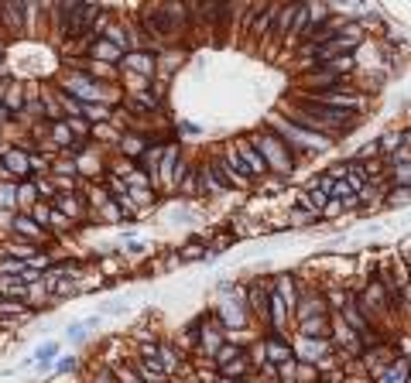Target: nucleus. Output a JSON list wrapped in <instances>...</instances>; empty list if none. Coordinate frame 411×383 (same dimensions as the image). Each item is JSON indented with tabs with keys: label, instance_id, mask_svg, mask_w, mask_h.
Masks as SVG:
<instances>
[{
	"label": "nucleus",
	"instance_id": "f3484780",
	"mask_svg": "<svg viewBox=\"0 0 411 383\" xmlns=\"http://www.w3.org/2000/svg\"><path fill=\"white\" fill-rule=\"evenodd\" d=\"M329 195H336V202H346V199L353 195V188H350L346 181H336V185H332V192H329Z\"/></svg>",
	"mask_w": 411,
	"mask_h": 383
},
{
	"label": "nucleus",
	"instance_id": "9d476101",
	"mask_svg": "<svg viewBox=\"0 0 411 383\" xmlns=\"http://www.w3.org/2000/svg\"><path fill=\"white\" fill-rule=\"evenodd\" d=\"M257 147H264V151H267V158H274V161L285 158V147L278 144V137H264V140H257Z\"/></svg>",
	"mask_w": 411,
	"mask_h": 383
},
{
	"label": "nucleus",
	"instance_id": "412c9836",
	"mask_svg": "<svg viewBox=\"0 0 411 383\" xmlns=\"http://www.w3.org/2000/svg\"><path fill=\"white\" fill-rule=\"evenodd\" d=\"M14 226H17L21 233H28V236H41V233H38V229H34V226H31V219H17V223H14Z\"/></svg>",
	"mask_w": 411,
	"mask_h": 383
},
{
	"label": "nucleus",
	"instance_id": "ddd939ff",
	"mask_svg": "<svg viewBox=\"0 0 411 383\" xmlns=\"http://www.w3.org/2000/svg\"><path fill=\"white\" fill-rule=\"evenodd\" d=\"M4 164H7V168H11L14 175H28V164H31V161H24V154H14V151H11Z\"/></svg>",
	"mask_w": 411,
	"mask_h": 383
},
{
	"label": "nucleus",
	"instance_id": "b1692460",
	"mask_svg": "<svg viewBox=\"0 0 411 383\" xmlns=\"http://www.w3.org/2000/svg\"><path fill=\"white\" fill-rule=\"evenodd\" d=\"M34 216H38V219H41V226L48 223V209H41V205H38V209H34Z\"/></svg>",
	"mask_w": 411,
	"mask_h": 383
},
{
	"label": "nucleus",
	"instance_id": "dca6fc26",
	"mask_svg": "<svg viewBox=\"0 0 411 383\" xmlns=\"http://www.w3.org/2000/svg\"><path fill=\"white\" fill-rule=\"evenodd\" d=\"M0 271H4V274H17V277H21L28 267H24L21 260H0Z\"/></svg>",
	"mask_w": 411,
	"mask_h": 383
},
{
	"label": "nucleus",
	"instance_id": "5701e85b",
	"mask_svg": "<svg viewBox=\"0 0 411 383\" xmlns=\"http://www.w3.org/2000/svg\"><path fill=\"white\" fill-rule=\"evenodd\" d=\"M394 175H398L401 181H404V178H411V164H398V168H394Z\"/></svg>",
	"mask_w": 411,
	"mask_h": 383
},
{
	"label": "nucleus",
	"instance_id": "6ab92c4d",
	"mask_svg": "<svg viewBox=\"0 0 411 383\" xmlns=\"http://www.w3.org/2000/svg\"><path fill=\"white\" fill-rule=\"evenodd\" d=\"M82 116H89V120H106V110H103V106H82Z\"/></svg>",
	"mask_w": 411,
	"mask_h": 383
},
{
	"label": "nucleus",
	"instance_id": "423d86ee",
	"mask_svg": "<svg viewBox=\"0 0 411 383\" xmlns=\"http://www.w3.org/2000/svg\"><path fill=\"white\" fill-rule=\"evenodd\" d=\"M55 352H58V346H55V342H48V346H41V349H38V352L31 356V363L38 366V370H48V366H52V356H55Z\"/></svg>",
	"mask_w": 411,
	"mask_h": 383
},
{
	"label": "nucleus",
	"instance_id": "4468645a",
	"mask_svg": "<svg viewBox=\"0 0 411 383\" xmlns=\"http://www.w3.org/2000/svg\"><path fill=\"white\" fill-rule=\"evenodd\" d=\"M274 14H278V7H267V11H264V17H257V21H254V31H257V34H264V28H267V24L274 21Z\"/></svg>",
	"mask_w": 411,
	"mask_h": 383
},
{
	"label": "nucleus",
	"instance_id": "1a4fd4ad",
	"mask_svg": "<svg viewBox=\"0 0 411 383\" xmlns=\"http://www.w3.org/2000/svg\"><path fill=\"white\" fill-rule=\"evenodd\" d=\"M127 65L137 68V72H154V58L141 55V52H134V55H127Z\"/></svg>",
	"mask_w": 411,
	"mask_h": 383
},
{
	"label": "nucleus",
	"instance_id": "2eb2a0df",
	"mask_svg": "<svg viewBox=\"0 0 411 383\" xmlns=\"http://www.w3.org/2000/svg\"><path fill=\"white\" fill-rule=\"evenodd\" d=\"M411 202V188H391V205H408Z\"/></svg>",
	"mask_w": 411,
	"mask_h": 383
},
{
	"label": "nucleus",
	"instance_id": "393cba45",
	"mask_svg": "<svg viewBox=\"0 0 411 383\" xmlns=\"http://www.w3.org/2000/svg\"><path fill=\"white\" fill-rule=\"evenodd\" d=\"M4 116H7V110H4V106H0V120H4Z\"/></svg>",
	"mask_w": 411,
	"mask_h": 383
},
{
	"label": "nucleus",
	"instance_id": "9b49d317",
	"mask_svg": "<svg viewBox=\"0 0 411 383\" xmlns=\"http://www.w3.org/2000/svg\"><path fill=\"white\" fill-rule=\"evenodd\" d=\"M100 55L103 62H117V45H110V41H96L93 45V58Z\"/></svg>",
	"mask_w": 411,
	"mask_h": 383
},
{
	"label": "nucleus",
	"instance_id": "6e6552de",
	"mask_svg": "<svg viewBox=\"0 0 411 383\" xmlns=\"http://www.w3.org/2000/svg\"><path fill=\"white\" fill-rule=\"evenodd\" d=\"M68 86H72V92H76V96H82V100H89V96H96V86H93L89 79H82V76H76V79H68Z\"/></svg>",
	"mask_w": 411,
	"mask_h": 383
},
{
	"label": "nucleus",
	"instance_id": "4be33fe9",
	"mask_svg": "<svg viewBox=\"0 0 411 383\" xmlns=\"http://www.w3.org/2000/svg\"><path fill=\"white\" fill-rule=\"evenodd\" d=\"M374 154H380V144H367L363 151H360V158H374Z\"/></svg>",
	"mask_w": 411,
	"mask_h": 383
},
{
	"label": "nucleus",
	"instance_id": "0eeeda50",
	"mask_svg": "<svg viewBox=\"0 0 411 383\" xmlns=\"http://www.w3.org/2000/svg\"><path fill=\"white\" fill-rule=\"evenodd\" d=\"M267 352H271L274 363H288V360H291V349H288V346H281V342H278V336L267 339Z\"/></svg>",
	"mask_w": 411,
	"mask_h": 383
},
{
	"label": "nucleus",
	"instance_id": "aec40b11",
	"mask_svg": "<svg viewBox=\"0 0 411 383\" xmlns=\"http://www.w3.org/2000/svg\"><path fill=\"white\" fill-rule=\"evenodd\" d=\"M199 257H202V247H199V243H189L185 253H182V260H199Z\"/></svg>",
	"mask_w": 411,
	"mask_h": 383
},
{
	"label": "nucleus",
	"instance_id": "7ed1b4c3",
	"mask_svg": "<svg viewBox=\"0 0 411 383\" xmlns=\"http://www.w3.org/2000/svg\"><path fill=\"white\" fill-rule=\"evenodd\" d=\"M237 154H240L243 168L250 171V175H264V171H267V158L261 154V147H254L250 140H237Z\"/></svg>",
	"mask_w": 411,
	"mask_h": 383
},
{
	"label": "nucleus",
	"instance_id": "39448f33",
	"mask_svg": "<svg viewBox=\"0 0 411 383\" xmlns=\"http://www.w3.org/2000/svg\"><path fill=\"white\" fill-rule=\"evenodd\" d=\"M0 17L7 21V28L21 31V4H0Z\"/></svg>",
	"mask_w": 411,
	"mask_h": 383
},
{
	"label": "nucleus",
	"instance_id": "f257e3e1",
	"mask_svg": "<svg viewBox=\"0 0 411 383\" xmlns=\"http://www.w3.org/2000/svg\"><path fill=\"white\" fill-rule=\"evenodd\" d=\"M312 103L339 110V113H353L363 106V96H353V92H342V89H319V92H312Z\"/></svg>",
	"mask_w": 411,
	"mask_h": 383
},
{
	"label": "nucleus",
	"instance_id": "f03ea898",
	"mask_svg": "<svg viewBox=\"0 0 411 383\" xmlns=\"http://www.w3.org/2000/svg\"><path fill=\"white\" fill-rule=\"evenodd\" d=\"M274 127L281 130V137H291L295 144L302 147H329V140L322 134H312V130H305V127H298V124H281V120H274Z\"/></svg>",
	"mask_w": 411,
	"mask_h": 383
},
{
	"label": "nucleus",
	"instance_id": "a211bd4d",
	"mask_svg": "<svg viewBox=\"0 0 411 383\" xmlns=\"http://www.w3.org/2000/svg\"><path fill=\"white\" fill-rule=\"evenodd\" d=\"M175 158H178V154H175V151H168V154H165V164H161V168H165V178H168V185H175Z\"/></svg>",
	"mask_w": 411,
	"mask_h": 383
},
{
	"label": "nucleus",
	"instance_id": "f8f14e48",
	"mask_svg": "<svg viewBox=\"0 0 411 383\" xmlns=\"http://www.w3.org/2000/svg\"><path fill=\"white\" fill-rule=\"evenodd\" d=\"M326 332H329V325H326L322 318H315V322L308 318L305 325H302V336H305V339H312V336H326Z\"/></svg>",
	"mask_w": 411,
	"mask_h": 383
},
{
	"label": "nucleus",
	"instance_id": "20e7f679",
	"mask_svg": "<svg viewBox=\"0 0 411 383\" xmlns=\"http://www.w3.org/2000/svg\"><path fill=\"white\" fill-rule=\"evenodd\" d=\"M326 195H329V192L308 188L305 195H302V205H305V209H312V212H322V209H326Z\"/></svg>",
	"mask_w": 411,
	"mask_h": 383
}]
</instances>
